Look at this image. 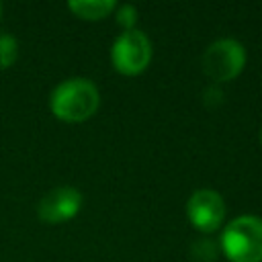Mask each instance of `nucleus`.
<instances>
[{"mask_svg": "<svg viewBox=\"0 0 262 262\" xmlns=\"http://www.w3.org/2000/svg\"><path fill=\"white\" fill-rule=\"evenodd\" d=\"M100 96L96 86L86 78H68L51 92V113L68 123H82L90 119L98 108Z\"/></svg>", "mask_w": 262, "mask_h": 262, "instance_id": "f257e3e1", "label": "nucleus"}, {"mask_svg": "<svg viewBox=\"0 0 262 262\" xmlns=\"http://www.w3.org/2000/svg\"><path fill=\"white\" fill-rule=\"evenodd\" d=\"M221 250L229 262H262V219L242 215L227 223Z\"/></svg>", "mask_w": 262, "mask_h": 262, "instance_id": "f03ea898", "label": "nucleus"}, {"mask_svg": "<svg viewBox=\"0 0 262 262\" xmlns=\"http://www.w3.org/2000/svg\"><path fill=\"white\" fill-rule=\"evenodd\" d=\"M113 66L119 74L125 76H137L141 74L151 59V43L145 37V33L133 29L123 31L111 49Z\"/></svg>", "mask_w": 262, "mask_h": 262, "instance_id": "7ed1b4c3", "label": "nucleus"}, {"mask_svg": "<svg viewBox=\"0 0 262 262\" xmlns=\"http://www.w3.org/2000/svg\"><path fill=\"white\" fill-rule=\"evenodd\" d=\"M246 66L244 45L235 39H219L211 43L203 55V70L215 82L233 80Z\"/></svg>", "mask_w": 262, "mask_h": 262, "instance_id": "20e7f679", "label": "nucleus"}, {"mask_svg": "<svg viewBox=\"0 0 262 262\" xmlns=\"http://www.w3.org/2000/svg\"><path fill=\"white\" fill-rule=\"evenodd\" d=\"M186 217L199 231L211 233L219 229L223 217H225V203L217 190L201 188L192 192V196L186 203Z\"/></svg>", "mask_w": 262, "mask_h": 262, "instance_id": "39448f33", "label": "nucleus"}, {"mask_svg": "<svg viewBox=\"0 0 262 262\" xmlns=\"http://www.w3.org/2000/svg\"><path fill=\"white\" fill-rule=\"evenodd\" d=\"M82 207V194L72 186H57L41 196L37 205V217L45 223H63L78 215Z\"/></svg>", "mask_w": 262, "mask_h": 262, "instance_id": "423d86ee", "label": "nucleus"}, {"mask_svg": "<svg viewBox=\"0 0 262 262\" xmlns=\"http://www.w3.org/2000/svg\"><path fill=\"white\" fill-rule=\"evenodd\" d=\"M68 8L84 20H100L108 16L117 8V4L115 0H72L68 2Z\"/></svg>", "mask_w": 262, "mask_h": 262, "instance_id": "0eeeda50", "label": "nucleus"}, {"mask_svg": "<svg viewBox=\"0 0 262 262\" xmlns=\"http://www.w3.org/2000/svg\"><path fill=\"white\" fill-rule=\"evenodd\" d=\"M16 55H18L16 39L8 33H0V70L10 68L16 61Z\"/></svg>", "mask_w": 262, "mask_h": 262, "instance_id": "6e6552de", "label": "nucleus"}, {"mask_svg": "<svg viewBox=\"0 0 262 262\" xmlns=\"http://www.w3.org/2000/svg\"><path fill=\"white\" fill-rule=\"evenodd\" d=\"M137 8L131 4H123L117 8V23L125 29V31H133L137 25Z\"/></svg>", "mask_w": 262, "mask_h": 262, "instance_id": "1a4fd4ad", "label": "nucleus"}, {"mask_svg": "<svg viewBox=\"0 0 262 262\" xmlns=\"http://www.w3.org/2000/svg\"><path fill=\"white\" fill-rule=\"evenodd\" d=\"M0 16H2V4H0Z\"/></svg>", "mask_w": 262, "mask_h": 262, "instance_id": "9d476101", "label": "nucleus"}, {"mask_svg": "<svg viewBox=\"0 0 262 262\" xmlns=\"http://www.w3.org/2000/svg\"><path fill=\"white\" fill-rule=\"evenodd\" d=\"M260 139H262V131H260Z\"/></svg>", "mask_w": 262, "mask_h": 262, "instance_id": "9b49d317", "label": "nucleus"}]
</instances>
